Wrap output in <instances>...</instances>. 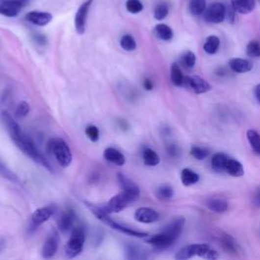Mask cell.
I'll return each mask as SVG.
<instances>
[{
  "label": "cell",
  "mask_w": 260,
  "mask_h": 260,
  "mask_svg": "<svg viewBox=\"0 0 260 260\" xmlns=\"http://www.w3.org/2000/svg\"><path fill=\"white\" fill-rule=\"evenodd\" d=\"M0 121L2 122L3 126L5 127L6 131L8 132L11 140L16 143V146L28 157H31L32 160L41 165L42 167H44L50 172H53V169L51 165L48 163L46 160V157L43 156L38 148L36 147V144L34 141L31 139V137H28L21 128V126L16 122L11 116L10 114L6 111H2L0 113Z\"/></svg>",
  "instance_id": "6da1fadb"
},
{
  "label": "cell",
  "mask_w": 260,
  "mask_h": 260,
  "mask_svg": "<svg viewBox=\"0 0 260 260\" xmlns=\"http://www.w3.org/2000/svg\"><path fill=\"white\" fill-rule=\"evenodd\" d=\"M184 225L185 220L183 218H176L164 229L163 232L150 237L147 240V243L151 244L152 246L156 249H167L172 246L180 237Z\"/></svg>",
  "instance_id": "7a4b0ae2"
},
{
  "label": "cell",
  "mask_w": 260,
  "mask_h": 260,
  "mask_svg": "<svg viewBox=\"0 0 260 260\" xmlns=\"http://www.w3.org/2000/svg\"><path fill=\"white\" fill-rule=\"evenodd\" d=\"M86 206H88V208L91 209L93 214H95L101 222H103L105 225L109 226L113 230H116L122 234H125L127 236L135 237V238H146L149 236V234L146 232H140V231L134 230L132 228H129V227H126L122 224L115 222L114 220H112L110 218L109 213L104 209V208H99V207H96V206L90 205V204H86Z\"/></svg>",
  "instance_id": "3957f363"
},
{
  "label": "cell",
  "mask_w": 260,
  "mask_h": 260,
  "mask_svg": "<svg viewBox=\"0 0 260 260\" xmlns=\"http://www.w3.org/2000/svg\"><path fill=\"white\" fill-rule=\"evenodd\" d=\"M194 256H199L206 259H216L219 258V254L215 250L209 247L208 244H191L182 248L175 256L178 260H186Z\"/></svg>",
  "instance_id": "277c9868"
},
{
  "label": "cell",
  "mask_w": 260,
  "mask_h": 260,
  "mask_svg": "<svg viewBox=\"0 0 260 260\" xmlns=\"http://www.w3.org/2000/svg\"><path fill=\"white\" fill-rule=\"evenodd\" d=\"M140 192L137 191H130V190H123L116 195H114L110 200L108 201L107 206L104 208V209L108 212H120L125 208H127L130 204L134 202L139 197Z\"/></svg>",
  "instance_id": "5b68a950"
},
{
  "label": "cell",
  "mask_w": 260,
  "mask_h": 260,
  "mask_svg": "<svg viewBox=\"0 0 260 260\" xmlns=\"http://www.w3.org/2000/svg\"><path fill=\"white\" fill-rule=\"evenodd\" d=\"M48 148L52 154H54L58 164L67 168L72 163V153L68 147V144L61 138H52L49 143Z\"/></svg>",
  "instance_id": "8992f818"
},
{
  "label": "cell",
  "mask_w": 260,
  "mask_h": 260,
  "mask_svg": "<svg viewBox=\"0 0 260 260\" xmlns=\"http://www.w3.org/2000/svg\"><path fill=\"white\" fill-rule=\"evenodd\" d=\"M85 242V232L83 228L77 227L71 231L69 240L65 245V255L67 258H75L78 256L83 249Z\"/></svg>",
  "instance_id": "52a82bcc"
},
{
  "label": "cell",
  "mask_w": 260,
  "mask_h": 260,
  "mask_svg": "<svg viewBox=\"0 0 260 260\" xmlns=\"http://www.w3.org/2000/svg\"><path fill=\"white\" fill-rule=\"evenodd\" d=\"M27 2L28 0H0V14L6 18H16Z\"/></svg>",
  "instance_id": "ba28073f"
},
{
  "label": "cell",
  "mask_w": 260,
  "mask_h": 260,
  "mask_svg": "<svg viewBox=\"0 0 260 260\" xmlns=\"http://www.w3.org/2000/svg\"><path fill=\"white\" fill-rule=\"evenodd\" d=\"M204 18L208 23L221 24L226 19V6L221 2H213L204 12Z\"/></svg>",
  "instance_id": "9c48e42d"
},
{
  "label": "cell",
  "mask_w": 260,
  "mask_h": 260,
  "mask_svg": "<svg viewBox=\"0 0 260 260\" xmlns=\"http://www.w3.org/2000/svg\"><path fill=\"white\" fill-rule=\"evenodd\" d=\"M92 3L93 0H86V1L80 4L78 9L77 10V13L75 16V26H76V31L78 35H83L85 32L86 19H88V14Z\"/></svg>",
  "instance_id": "30bf717a"
},
{
  "label": "cell",
  "mask_w": 260,
  "mask_h": 260,
  "mask_svg": "<svg viewBox=\"0 0 260 260\" xmlns=\"http://www.w3.org/2000/svg\"><path fill=\"white\" fill-rule=\"evenodd\" d=\"M187 88L192 90L195 94H205L208 93L211 90V85L207 81L206 79L201 78L200 77L197 76H191V77H187L184 78V83Z\"/></svg>",
  "instance_id": "8fae6325"
},
{
  "label": "cell",
  "mask_w": 260,
  "mask_h": 260,
  "mask_svg": "<svg viewBox=\"0 0 260 260\" xmlns=\"http://www.w3.org/2000/svg\"><path fill=\"white\" fill-rule=\"evenodd\" d=\"M58 245H59V235L56 231H53V232L49 235V237L46 239L44 245L42 247V256L44 258H52L56 252L57 249H58Z\"/></svg>",
  "instance_id": "7c38bea8"
},
{
  "label": "cell",
  "mask_w": 260,
  "mask_h": 260,
  "mask_svg": "<svg viewBox=\"0 0 260 260\" xmlns=\"http://www.w3.org/2000/svg\"><path fill=\"white\" fill-rule=\"evenodd\" d=\"M134 219L138 223L153 224L160 219V214L152 208H139L134 213Z\"/></svg>",
  "instance_id": "4fadbf2b"
},
{
  "label": "cell",
  "mask_w": 260,
  "mask_h": 260,
  "mask_svg": "<svg viewBox=\"0 0 260 260\" xmlns=\"http://www.w3.org/2000/svg\"><path fill=\"white\" fill-rule=\"evenodd\" d=\"M53 17L50 12L47 11H39V10H33L26 13V20L35 26H47L51 21Z\"/></svg>",
  "instance_id": "5bb4252c"
},
{
  "label": "cell",
  "mask_w": 260,
  "mask_h": 260,
  "mask_svg": "<svg viewBox=\"0 0 260 260\" xmlns=\"http://www.w3.org/2000/svg\"><path fill=\"white\" fill-rule=\"evenodd\" d=\"M76 219H77L76 212L71 208H67L60 215L58 222H57V225H58V228L62 233H67L69 232V230H71L72 227H74Z\"/></svg>",
  "instance_id": "9a60e30c"
},
{
  "label": "cell",
  "mask_w": 260,
  "mask_h": 260,
  "mask_svg": "<svg viewBox=\"0 0 260 260\" xmlns=\"http://www.w3.org/2000/svg\"><path fill=\"white\" fill-rule=\"evenodd\" d=\"M53 214V209L50 207H43L36 209L32 214V223L34 226L38 227L46 223Z\"/></svg>",
  "instance_id": "2e32d148"
},
{
  "label": "cell",
  "mask_w": 260,
  "mask_h": 260,
  "mask_svg": "<svg viewBox=\"0 0 260 260\" xmlns=\"http://www.w3.org/2000/svg\"><path fill=\"white\" fill-rule=\"evenodd\" d=\"M104 157L107 162L120 167L124 166L126 163V158L124 155L120 151L114 148H107L104 151Z\"/></svg>",
  "instance_id": "e0dca14e"
},
{
  "label": "cell",
  "mask_w": 260,
  "mask_h": 260,
  "mask_svg": "<svg viewBox=\"0 0 260 260\" xmlns=\"http://www.w3.org/2000/svg\"><path fill=\"white\" fill-rule=\"evenodd\" d=\"M231 6L236 12L241 14H248L252 12L256 6L255 0H231Z\"/></svg>",
  "instance_id": "ac0fdd59"
},
{
  "label": "cell",
  "mask_w": 260,
  "mask_h": 260,
  "mask_svg": "<svg viewBox=\"0 0 260 260\" xmlns=\"http://www.w3.org/2000/svg\"><path fill=\"white\" fill-rule=\"evenodd\" d=\"M229 66L234 72L237 74H245L252 69V63L247 59L242 58H233L229 61Z\"/></svg>",
  "instance_id": "d6986e66"
},
{
  "label": "cell",
  "mask_w": 260,
  "mask_h": 260,
  "mask_svg": "<svg viewBox=\"0 0 260 260\" xmlns=\"http://www.w3.org/2000/svg\"><path fill=\"white\" fill-rule=\"evenodd\" d=\"M220 242L222 244V247L229 253L237 254L239 251V246L236 240L229 234L223 233L220 236Z\"/></svg>",
  "instance_id": "ffe728a7"
},
{
  "label": "cell",
  "mask_w": 260,
  "mask_h": 260,
  "mask_svg": "<svg viewBox=\"0 0 260 260\" xmlns=\"http://www.w3.org/2000/svg\"><path fill=\"white\" fill-rule=\"evenodd\" d=\"M229 160V156L224 153H218L211 157V168L216 173H222L226 171V166Z\"/></svg>",
  "instance_id": "44dd1931"
},
{
  "label": "cell",
  "mask_w": 260,
  "mask_h": 260,
  "mask_svg": "<svg viewBox=\"0 0 260 260\" xmlns=\"http://www.w3.org/2000/svg\"><path fill=\"white\" fill-rule=\"evenodd\" d=\"M226 172L232 177H241L244 175V167L235 158H229L226 166Z\"/></svg>",
  "instance_id": "7402d4cb"
},
{
  "label": "cell",
  "mask_w": 260,
  "mask_h": 260,
  "mask_svg": "<svg viewBox=\"0 0 260 260\" xmlns=\"http://www.w3.org/2000/svg\"><path fill=\"white\" fill-rule=\"evenodd\" d=\"M206 206L208 208L209 210L216 212V213H224L228 210L229 205L228 202L224 199L219 198H211L207 201Z\"/></svg>",
  "instance_id": "603a6c76"
},
{
  "label": "cell",
  "mask_w": 260,
  "mask_h": 260,
  "mask_svg": "<svg viewBox=\"0 0 260 260\" xmlns=\"http://www.w3.org/2000/svg\"><path fill=\"white\" fill-rule=\"evenodd\" d=\"M154 33L156 38L163 41H170L173 39V30L166 24H158L155 26Z\"/></svg>",
  "instance_id": "cb8c5ba5"
},
{
  "label": "cell",
  "mask_w": 260,
  "mask_h": 260,
  "mask_svg": "<svg viewBox=\"0 0 260 260\" xmlns=\"http://www.w3.org/2000/svg\"><path fill=\"white\" fill-rule=\"evenodd\" d=\"M181 182L184 186H191L199 181V175L191 169L185 168L181 171Z\"/></svg>",
  "instance_id": "d4e9b609"
},
{
  "label": "cell",
  "mask_w": 260,
  "mask_h": 260,
  "mask_svg": "<svg viewBox=\"0 0 260 260\" xmlns=\"http://www.w3.org/2000/svg\"><path fill=\"white\" fill-rule=\"evenodd\" d=\"M142 158L144 165L150 166V167H155L160 164L161 158L158 156V155L152 149L147 148L144 149L142 152Z\"/></svg>",
  "instance_id": "484cf974"
},
{
  "label": "cell",
  "mask_w": 260,
  "mask_h": 260,
  "mask_svg": "<svg viewBox=\"0 0 260 260\" xmlns=\"http://www.w3.org/2000/svg\"><path fill=\"white\" fill-rule=\"evenodd\" d=\"M221 45V41L220 38L216 37L214 35L208 36L205 42V45H204V50L208 53V54H215L218 52L219 48Z\"/></svg>",
  "instance_id": "4316f807"
},
{
  "label": "cell",
  "mask_w": 260,
  "mask_h": 260,
  "mask_svg": "<svg viewBox=\"0 0 260 260\" xmlns=\"http://www.w3.org/2000/svg\"><path fill=\"white\" fill-rule=\"evenodd\" d=\"M184 76L180 66L177 63H173L171 66V80L176 86H181L184 83Z\"/></svg>",
  "instance_id": "83f0119b"
},
{
  "label": "cell",
  "mask_w": 260,
  "mask_h": 260,
  "mask_svg": "<svg viewBox=\"0 0 260 260\" xmlns=\"http://www.w3.org/2000/svg\"><path fill=\"white\" fill-rule=\"evenodd\" d=\"M207 9V0H190L189 11L192 16H201Z\"/></svg>",
  "instance_id": "f1b7e54d"
},
{
  "label": "cell",
  "mask_w": 260,
  "mask_h": 260,
  "mask_svg": "<svg viewBox=\"0 0 260 260\" xmlns=\"http://www.w3.org/2000/svg\"><path fill=\"white\" fill-rule=\"evenodd\" d=\"M247 139L250 143L253 152L256 155L260 156V134L256 131V130L249 129L247 131Z\"/></svg>",
  "instance_id": "f546056e"
},
{
  "label": "cell",
  "mask_w": 260,
  "mask_h": 260,
  "mask_svg": "<svg viewBox=\"0 0 260 260\" xmlns=\"http://www.w3.org/2000/svg\"><path fill=\"white\" fill-rule=\"evenodd\" d=\"M0 176L16 184H20L19 177L0 158Z\"/></svg>",
  "instance_id": "4dcf8cb0"
},
{
  "label": "cell",
  "mask_w": 260,
  "mask_h": 260,
  "mask_svg": "<svg viewBox=\"0 0 260 260\" xmlns=\"http://www.w3.org/2000/svg\"><path fill=\"white\" fill-rule=\"evenodd\" d=\"M117 178H118V182H119V184L121 186V188L123 190H130V191L140 192L138 186L133 181H131L129 178H127L126 176L121 174V173H119V174L117 175Z\"/></svg>",
  "instance_id": "1f68e13d"
},
{
  "label": "cell",
  "mask_w": 260,
  "mask_h": 260,
  "mask_svg": "<svg viewBox=\"0 0 260 260\" xmlns=\"http://www.w3.org/2000/svg\"><path fill=\"white\" fill-rule=\"evenodd\" d=\"M180 63L183 67L186 69H191L194 67L196 63V56L193 52L191 51H186L181 55L180 58Z\"/></svg>",
  "instance_id": "d6a6232c"
},
{
  "label": "cell",
  "mask_w": 260,
  "mask_h": 260,
  "mask_svg": "<svg viewBox=\"0 0 260 260\" xmlns=\"http://www.w3.org/2000/svg\"><path fill=\"white\" fill-rule=\"evenodd\" d=\"M156 197L161 200H169L174 195V190H173L172 186L168 184H164L158 187L156 191Z\"/></svg>",
  "instance_id": "836d02e7"
},
{
  "label": "cell",
  "mask_w": 260,
  "mask_h": 260,
  "mask_svg": "<svg viewBox=\"0 0 260 260\" xmlns=\"http://www.w3.org/2000/svg\"><path fill=\"white\" fill-rule=\"evenodd\" d=\"M120 46L125 51H134L136 49V41L131 35H123L120 39Z\"/></svg>",
  "instance_id": "e575fe53"
},
{
  "label": "cell",
  "mask_w": 260,
  "mask_h": 260,
  "mask_svg": "<svg viewBox=\"0 0 260 260\" xmlns=\"http://www.w3.org/2000/svg\"><path fill=\"white\" fill-rule=\"evenodd\" d=\"M246 54L251 58L260 57V43L257 40H252L248 43L246 47Z\"/></svg>",
  "instance_id": "d590c367"
},
{
  "label": "cell",
  "mask_w": 260,
  "mask_h": 260,
  "mask_svg": "<svg viewBox=\"0 0 260 260\" xmlns=\"http://www.w3.org/2000/svg\"><path fill=\"white\" fill-rule=\"evenodd\" d=\"M125 256L128 259H140L147 257L143 255V252L137 246H133V245H128V246H126Z\"/></svg>",
  "instance_id": "8d00e7d4"
},
{
  "label": "cell",
  "mask_w": 260,
  "mask_h": 260,
  "mask_svg": "<svg viewBox=\"0 0 260 260\" xmlns=\"http://www.w3.org/2000/svg\"><path fill=\"white\" fill-rule=\"evenodd\" d=\"M169 14V6L166 3H160L155 7L154 17L156 21H163Z\"/></svg>",
  "instance_id": "74e56055"
},
{
  "label": "cell",
  "mask_w": 260,
  "mask_h": 260,
  "mask_svg": "<svg viewBox=\"0 0 260 260\" xmlns=\"http://www.w3.org/2000/svg\"><path fill=\"white\" fill-rule=\"evenodd\" d=\"M126 9L132 14H136L142 11L143 4L140 0H127L126 1Z\"/></svg>",
  "instance_id": "f35d334b"
},
{
  "label": "cell",
  "mask_w": 260,
  "mask_h": 260,
  "mask_svg": "<svg viewBox=\"0 0 260 260\" xmlns=\"http://www.w3.org/2000/svg\"><path fill=\"white\" fill-rule=\"evenodd\" d=\"M209 154V151L206 148H201V147H197V146H194L191 148L190 150V155L196 158V160H204V158H206Z\"/></svg>",
  "instance_id": "ab89813d"
},
{
  "label": "cell",
  "mask_w": 260,
  "mask_h": 260,
  "mask_svg": "<svg viewBox=\"0 0 260 260\" xmlns=\"http://www.w3.org/2000/svg\"><path fill=\"white\" fill-rule=\"evenodd\" d=\"M85 134L90 138L91 141L96 142L99 140V137H100L99 128L95 125H89L88 127L85 128Z\"/></svg>",
  "instance_id": "60d3db41"
},
{
  "label": "cell",
  "mask_w": 260,
  "mask_h": 260,
  "mask_svg": "<svg viewBox=\"0 0 260 260\" xmlns=\"http://www.w3.org/2000/svg\"><path fill=\"white\" fill-rule=\"evenodd\" d=\"M28 112H30V104L26 102V101H23V102H21L19 104V106L17 107V110H16L17 116L20 118L26 117V115L28 114Z\"/></svg>",
  "instance_id": "b9f144b4"
},
{
  "label": "cell",
  "mask_w": 260,
  "mask_h": 260,
  "mask_svg": "<svg viewBox=\"0 0 260 260\" xmlns=\"http://www.w3.org/2000/svg\"><path fill=\"white\" fill-rule=\"evenodd\" d=\"M226 19L229 21L230 24H234L235 20H236V11L235 9L230 6V7H226Z\"/></svg>",
  "instance_id": "7bdbcfd3"
},
{
  "label": "cell",
  "mask_w": 260,
  "mask_h": 260,
  "mask_svg": "<svg viewBox=\"0 0 260 260\" xmlns=\"http://www.w3.org/2000/svg\"><path fill=\"white\" fill-rule=\"evenodd\" d=\"M252 204L255 208H260V187H258L257 190L254 193V196L252 199Z\"/></svg>",
  "instance_id": "ee69618b"
},
{
  "label": "cell",
  "mask_w": 260,
  "mask_h": 260,
  "mask_svg": "<svg viewBox=\"0 0 260 260\" xmlns=\"http://www.w3.org/2000/svg\"><path fill=\"white\" fill-rule=\"evenodd\" d=\"M142 84H143L144 90H147V91H152L154 89V82L150 78H144Z\"/></svg>",
  "instance_id": "f6af8a7d"
},
{
  "label": "cell",
  "mask_w": 260,
  "mask_h": 260,
  "mask_svg": "<svg viewBox=\"0 0 260 260\" xmlns=\"http://www.w3.org/2000/svg\"><path fill=\"white\" fill-rule=\"evenodd\" d=\"M168 153L170 154V156H176L179 154V150L177 146H174V144H171V146L168 147Z\"/></svg>",
  "instance_id": "bcb514c9"
},
{
  "label": "cell",
  "mask_w": 260,
  "mask_h": 260,
  "mask_svg": "<svg viewBox=\"0 0 260 260\" xmlns=\"http://www.w3.org/2000/svg\"><path fill=\"white\" fill-rule=\"evenodd\" d=\"M36 41L39 43V44L41 45H44L46 43V38L44 36H40V35H37L36 36Z\"/></svg>",
  "instance_id": "7dc6e473"
},
{
  "label": "cell",
  "mask_w": 260,
  "mask_h": 260,
  "mask_svg": "<svg viewBox=\"0 0 260 260\" xmlns=\"http://www.w3.org/2000/svg\"><path fill=\"white\" fill-rule=\"evenodd\" d=\"M254 95H255L256 100L258 101V103H260V84L256 85V88L254 90Z\"/></svg>",
  "instance_id": "c3c4849f"
}]
</instances>
